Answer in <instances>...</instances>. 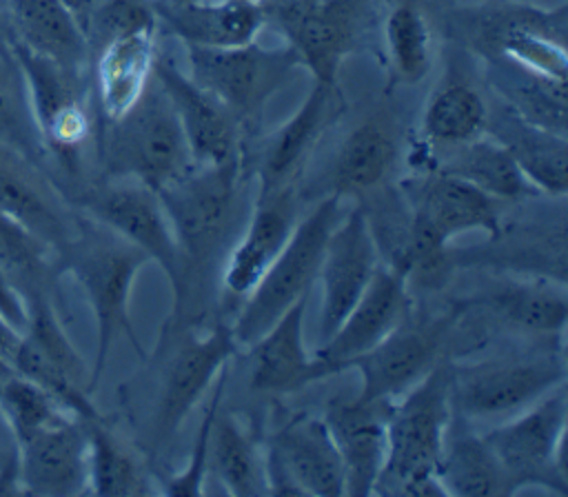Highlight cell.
Masks as SVG:
<instances>
[{"mask_svg":"<svg viewBox=\"0 0 568 497\" xmlns=\"http://www.w3.org/2000/svg\"><path fill=\"white\" fill-rule=\"evenodd\" d=\"M189 75L215 95L244 129L253 124L266 102L302 67L297 51L284 42L264 47L257 40L229 49L184 44Z\"/></svg>","mask_w":568,"mask_h":497,"instance_id":"11","label":"cell"},{"mask_svg":"<svg viewBox=\"0 0 568 497\" xmlns=\"http://www.w3.org/2000/svg\"><path fill=\"white\" fill-rule=\"evenodd\" d=\"M11 44L89 73V40L62 0H2Z\"/></svg>","mask_w":568,"mask_h":497,"instance_id":"32","label":"cell"},{"mask_svg":"<svg viewBox=\"0 0 568 497\" xmlns=\"http://www.w3.org/2000/svg\"><path fill=\"white\" fill-rule=\"evenodd\" d=\"M55 255L60 273L80 284L95 320V357L89 368V390L93 395L118 337H126L140 357L144 355L131 324V293L140 271L151 260L80 211L73 233Z\"/></svg>","mask_w":568,"mask_h":497,"instance_id":"1","label":"cell"},{"mask_svg":"<svg viewBox=\"0 0 568 497\" xmlns=\"http://www.w3.org/2000/svg\"><path fill=\"white\" fill-rule=\"evenodd\" d=\"M255 2H260V4H262V0H255Z\"/></svg>","mask_w":568,"mask_h":497,"instance_id":"48","label":"cell"},{"mask_svg":"<svg viewBox=\"0 0 568 497\" xmlns=\"http://www.w3.org/2000/svg\"><path fill=\"white\" fill-rule=\"evenodd\" d=\"M100 162L106 178L135 180L155 193L195 166L178 115L155 78L129 113L102 124Z\"/></svg>","mask_w":568,"mask_h":497,"instance_id":"5","label":"cell"},{"mask_svg":"<svg viewBox=\"0 0 568 497\" xmlns=\"http://www.w3.org/2000/svg\"><path fill=\"white\" fill-rule=\"evenodd\" d=\"M18 446L7 422L0 415V495H20Z\"/></svg>","mask_w":568,"mask_h":497,"instance_id":"44","label":"cell"},{"mask_svg":"<svg viewBox=\"0 0 568 497\" xmlns=\"http://www.w3.org/2000/svg\"><path fill=\"white\" fill-rule=\"evenodd\" d=\"M297 202L295 184L255 193L246 222L220 266V288L229 297L242 302L280 255L297 224Z\"/></svg>","mask_w":568,"mask_h":497,"instance_id":"16","label":"cell"},{"mask_svg":"<svg viewBox=\"0 0 568 497\" xmlns=\"http://www.w3.org/2000/svg\"><path fill=\"white\" fill-rule=\"evenodd\" d=\"M466 313L519 339H564L568 320L566 284L497 273L477 293L457 302Z\"/></svg>","mask_w":568,"mask_h":497,"instance_id":"13","label":"cell"},{"mask_svg":"<svg viewBox=\"0 0 568 497\" xmlns=\"http://www.w3.org/2000/svg\"><path fill=\"white\" fill-rule=\"evenodd\" d=\"M89 493L106 497H138L155 493L146 464L102 415L87 419Z\"/></svg>","mask_w":568,"mask_h":497,"instance_id":"37","label":"cell"},{"mask_svg":"<svg viewBox=\"0 0 568 497\" xmlns=\"http://www.w3.org/2000/svg\"><path fill=\"white\" fill-rule=\"evenodd\" d=\"M399 195L408 213L446 244L470 231L495 237L504 224V202L442 171H415L399 182Z\"/></svg>","mask_w":568,"mask_h":497,"instance_id":"18","label":"cell"},{"mask_svg":"<svg viewBox=\"0 0 568 497\" xmlns=\"http://www.w3.org/2000/svg\"><path fill=\"white\" fill-rule=\"evenodd\" d=\"M264 453L300 495L344 497V466L322 417L293 415L268 437Z\"/></svg>","mask_w":568,"mask_h":497,"instance_id":"24","label":"cell"},{"mask_svg":"<svg viewBox=\"0 0 568 497\" xmlns=\"http://www.w3.org/2000/svg\"><path fill=\"white\" fill-rule=\"evenodd\" d=\"M395 124L384 113L357 122L335 149L326 169V195L362 197L377 191L397 160Z\"/></svg>","mask_w":568,"mask_h":497,"instance_id":"28","label":"cell"},{"mask_svg":"<svg viewBox=\"0 0 568 497\" xmlns=\"http://www.w3.org/2000/svg\"><path fill=\"white\" fill-rule=\"evenodd\" d=\"M453 419L448 357L390 402L388 448L373 495H446L437 464Z\"/></svg>","mask_w":568,"mask_h":497,"instance_id":"4","label":"cell"},{"mask_svg":"<svg viewBox=\"0 0 568 497\" xmlns=\"http://www.w3.org/2000/svg\"><path fill=\"white\" fill-rule=\"evenodd\" d=\"M158 58V22L120 31L91 49L102 122L120 120L144 95Z\"/></svg>","mask_w":568,"mask_h":497,"instance_id":"23","label":"cell"},{"mask_svg":"<svg viewBox=\"0 0 568 497\" xmlns=\"http://www.w3.org/2000/svg\"><path fill=\"white\" fill-rule=\"evenodd\" d=\"M62 4L69 9V13L73 16V20L80 24V29L87 36V29H89L91 16L98 7V0H62Z\"/></svg>","mask_w":568,"mask_h":497,"instance_id":"45","label":"cell"},{"mask_svg":"<svg viewBox=\"0 0 568 497\" xmlns=\"http://www.w3.org/2000/svg\"><path fill=\"white\" fill-rule=\"evenodd\" d=\"M0 275L22 306L51 302L64 311L55 248L24 224L0 211Z\"/></svg>","mask_w":568,"mask_h":497,"instance_id":"33","label":"cell"},{"mask_svg":"<svg viewBox=\"0 0 568 497\" xmlns=\"http://www.w3.org/2000/svg\"><path fill=\"white\" fill-rule=\"evenodd\" d=\"M67 200L75 211L104 224L155 262L169 280L173 302L180 297L182 257L169 215L153 189L135 180L104 175L95 182H80L67 193Z\"/></svg>","mask_w":568,"mask_h":497,"instance_id":"10","label":"cell"},{"mask_svg":"<svg viewBox=\"0 0 568 497\" xmlns=\"http://www.w3.org/2000/svg\"><path fill=\"white\" fill-rule=\"evenodd\" d=\"M9 47H11V29H9L4 7H2V0H0V49H9Z\"/></svg>","mask_w":568,"mask_h":497,"instance_id":"47","label":"cell"},{"mask_svg":"<svg viewBox=\"0 0 568 497\" xmlns=\"http://www.w3.org/2000/svg\"><path fill=\"white\" fill-rule=\"evenodd\" d=\"M448 368L453 413L470 424L501 422L566 384L564 339H524L477 357H448Z\"/></svg>","mask_w":568,"mask_h":497,"instance_id":"3","label":"cell"},{"mask_svg":"<svg viewBox=\"0 0 568 497\" xmlns=\"http://www.w3.org/2000/svg\"><path fill=\"white\" fill-rule=\"evenodd\" d=\"M382 255L364 206L357 202L331 231L320 262L322 306L317 337L324 342L368 288Z\"/></svg>","mask_w":568,"mask_h":497,"instance_id":"15","label":"cell"},{"mask_svg":"<svg viewBox=\"0 0 568 497\" xmlns=\"http://www.w3.org/2000/svg\"><path fill=\"white\" fill-rule=\"evenodd\" d=\"M388 415L390 402L357 395L333 397L324 406L322 419L344 466L346 495H373L386 462Z\"/></svg>","mask_w":568,"mask_h":497,"instance_id":"21","label":"cell"},{"mask_svg":"<svg viewBox=\"0 0 568 497\" xmlns=\"http://www.w3.org/2000/svg\"><path fill=\"white\" fill-rule=\"evenodd\" d=\"M158 24L182 44L229 49L257 40L266 24L255 0H149Z\"/></svg>","mask_w":568,"mask_h":497,"instance_id":"26","label":"cell"},{"mask_svg":"<svg viewBox=\"0 0 568 497\" xmlns=\"http://www.w3.org/2000/svg\"><path fill=\"white\" fill-rule=\"evenodd\" d=\"M0 211L24 224L55 251L73 233L78 215L47 169L2 142Z\"/></svg>","mask_w":568,"mask_h":497,"instance_id":"22","label":"cell"},{"mask_svg":"<svg viewBox=\"0 0 568 497\" xmlns=\"http://www.w3.org/2000/svg\"><path fill=\"white\" fill-rule=\"evenodd\" d=\"M459 306L413 311L379 344L359 355L351 368L359 373V399L393 402L446 359L455 342Z\"/></svg>","mask_w":568,"mask_h":497,"instance_id":"9","label":"cell"},{"mask_svg":"<svg viewBox=\"0 0 568 497\" xmlns=\"http://www.w3.org/2000/svg\"><path fill=\"white\" fill-rule=\"evenodd\" d=\"M342 111L344 98L337 82L313 80L304 102L262 142L255 160L257 191L295 184L315 144Z\"/></svg>","mask_w":568,"mask_h":497,"instance_id":"20","label":"cell"},{"mask_svg":"<svg viewBox=\"0 0 568 497\" xmlns=\"http://www.w3.org/2000/svg\"><path fill=\"white\" fill-rule=\"evenodd\" d=\"M0 142L49 171L27 80L11 47L0 49Z\"/></svg>","mask_w":568,"mask_h":497,"instance_id":"40","label":"cell"},{"mask_svg":"<svg viewBox=\"0 0 568 497\" xmlns=\"http://www.w3.org/2000/svg\"><path fill=\"white\" fill-rule=\"evenodd\" d=\"M486 133L499 140L526 180L544 197H566L568 193V135H559L524 122L501 102L488 106Z\"/></svg>","mask_w":568,"mask_h":497,"instance_id":"31","label":"cell"},{"mask_svg":"<svg viewBox=\"0 0 568 497\" xmlns=\"http://www.w3.org/2000/svg\"><path fill=\"white\" fill-rule=\"evenodd\" d=\"M242 182L244 162H229L193 166L186 175L158 191L182 257V291L173 302L175 315H184L193 306L200 282H204L213 264L224 260L231 246V231L242 211Z\"/></svg>","mask_w":568,"mask_h":497,"instance_id":"2","label":"cell"},{"mask_svg":"<svg viewBox=\"0 0 568 497\" xmlns=\"http://www.w3.org/2000/svg\"><path fill=\"white\" fill-rule=\"evenodd\" d=\"M229 371H231V364L220 373V377L211 386L213 395H211V399L204 408V415L200 419V428L195 433L191 455H189L182 470L164 477L162 493H166V495H202L204 493V481L209 477L211 430H213V419L220 410V402L224 397V388H226V382H229Z\"/></svg>","mask_w":568,"mask_h":497,"instance_id":"42","label":"cell"},{"mask_svg":"<svg viewBox=\"0 0 568 497\" xmlns=\"http://www.w3.org/2000/svg\"><path fill=\"white\" fill-rule=\"evenodd\" d=\"M488 102L462 71L448 69L424 102L419 146L413 158L459 146L486 133Z\"/></svg>","mask_w":568,"mask_h":497,"instance_id":"30","label":"cell"},{"mask_svg":"<svg viewBox=\"0 0 568 497\" xmlns=\"http://www.w3.org/2000/svg\"><path fill=\"white\" fill-rule=\"evenodd\" d=\"M0 415L18 442L71 413L0 357Z\"/></svg>","mask_w":568,"mask_h":497,"instance_id":"41","label":"cell"},{"mask_svg":"<svg viewBox=\"0 0 568 497\" xmlns=\"http://www.w3.org/2000/svg\"><path fill=\"white\" fill-rule=\"evenodd\" d=\"M437 479L446 495H508L506 475L475 424L453 413Z\"/></svg>","mask_w":568,"mask_h":497,"instance_id":"36","label":"cell"},{"mask_svg":"<svg viewBox=\"0 0 568 497\" xmlns=\"http://www.w3.org/2000/svg\"><path fill=\"white\" fill-rule=\"evenodd\" d=\"M209 475L229 495H264V450L244 424L220 410L211 430Z\"/></svg>","mask_w":568,"mask_h":497,"instance_id":"38","label":"cell"},{"mask_svg":"<svg viewBox=\"0 0 568 497\" xmlns=\"http://www.w3.org/2000/svg\"><path fill=\"white\" fill-rule=\"evenodd\" d=\"M413 306L415 302L406 277L382 262L357 304L313 351L322 382L348 371L359 355L371 351L395 326H399Z\"/></svg>","mask_w":568,"mask_h":497,"instance_id":"14","label":"cell"},{"mask_svg":"<svg viewBox=\"0 0 568 497\" xmlns=\"http://www.w3.org/2000/svg\"><path fill=\"white\" fill-rule=\"evenodd\" d=\"M415 171H442L455 175L504 204L541 200L544 195L526 180L510 151L484 133L470 142L428 155H417Z\"/></svg>","mask_w":568,"mask_h":497,"instance_id":"27","label":"cell"},{"mask_svg":"<svg viewBox=\"0 0 568 497\" xmlns=\"http://www.w3.org/2000/svg\"><path fill=\"white\" fill-rule=\"evenodd\" d=\"M240 351L231 324L217 322L202 335H184L166 359L149 419V439L155 450L166 446L197 402L211 390L220 373Z\"/></svg>","mask_w":568,"mask_h":497,"instance_id":"12","label":"cell"},{"mask_svg":"<svg viewBox=\"0 0 568 497\" xmlns=\"http://www.w3.org/2000/svg\"><path fill=\"white\" fill-rule=\"evenodd\" d=\"M373 0H320L286 38L302 69L320 82H337L344 58L355 49Z\"/></svg>","mask_w":568,"mask_h":497,"instance_id":"29","label":"cell"},{"mask_svg":"<svg viewBox=\"0 0 568 497\" xmlns=\"http://www.w3.org/2000/svg\"><path fill=\"white\" fill-rule=\"evenodd\" d=\"M11 51L27 80L51 178L67 197L80 182V153L93 129L87 104L89 73L73 71L20 44H11Z\"/></svg>","mask_w":568,"mask_h":497,"instance_id":"6","label":"cell"},{"mask_svg":"<svg viewBox=\"0 0 568 497\" xmlns=\"http://www.w3.org/2000/svg\"><path fill=\"white\" fill-rule=\"evenodd\" d=\"M486 84L508 111L524 122L566 135V80L524 69L501 55L479 58Z\"/></svg>","mask_w":568,"mask_h":497,"instance_id":"34","label":"cell"},{"mask_svg":"<svg viewBox=\"0 0 568 497\" xmlns=\"http://www.w3.org/2000/svg\"><path fill=\"white\" fill-rule=\"evenodd\" d=\"M18 481L27 495L89 493V435L84 419L67 415L16 442Z\"/></svg>","mask_w":568,"mask_h":497,"instance_id":"19","label":"cell"},{"mask_svg":"<svg viewBox=\"0 0 568 497\" xmlns=\"http://www.w3.org/2000/svg\"><path fill=\"white\" fill-rule=\"evenodd\" d=\"M493 251L481 255V262L493 264L497 273H513L526 277H544L566 284V222L564 213L557 220H537L506 229L501 224Z\"/></svg>","mask_w":568,"mask_h":497,"instance_id":"35","label":"cell"},{"mask_svg":"<svg viewBox=\"0 0 568 497\" xmlns=\"http://www.w3.org/2000/svg\"><path fill=\"white\" fill-rule=\"evenodd\" d=\"M153 78L178 115L195 166L244 162V129L215 95L164 55L155 58Z\"/></svg>","mask_w":568,"mask_h":497,"instance_id":"17","label":"cell"},{"mask_svg":"<svg viewBox=\"0 0 568 497\" xmlns=\"http://www.w3.org/2000/svg\"><path fill=\"white\" fill-rule=\"evenodd\" d=\"M20 339V331L9 324V320L0 313V357L9 362L16 344Z\"/></svg>","mask_w":568,"mask_h":497,"instance_id":"46","label":"cell"},{"mask_svg":"<svg viewBox=\"0 0 568 497\" xmlns=\"http://www.w3.org/2000/svg\"><path fill=\"white\" fill-rule=\"evenodd\" d=\"M320 4V0H262L264 20L275 24L284 40Z\"/></svg>","mask_w":568,"mask_h":497,"instance_id":"43","label":"cell"},{"mask_svg":"<svg viewBox=\"0 0 568 497\" xmlns=\"http://www.w3.org/2000/svg\"><path fill=\"white\" fill-rule=\"evenodd\" d=\"M342 217V200L322 195L315 206L297 220L280 255L264 271L255 288L240 302L231 331L237 346L253 344L282 313L308 297L320 273L326 240Z\"/></svg>","mask_w":568,"mask_h":497,"instance_id":"7","label":"cell"},{"mask_svg":"<svg viewBox=\"0 0 568 497\" xmlns=\"http://www.w3.org/2000/svg\"><path fill=\"white\" fill-rule=\"evenodd\" d=\"M393 84L415 87L433 67V33L417 0H397L382 24Z\"/></svg>","mask_w":568,"mask_h":497,"instance_id":"39","label":"cell"},{"mask_svg":"<svg viewBox=\"0 0 568 497\" xmlns=\"http://www.w3.org/2000/svg\"><path fill=\"white\" fill-rule=\"evenodd\" d=\"M306 300L282 313L248 344V388L260 395H291L322 382L315 355L304 342Z\"/></svg>","mask_w":568,"mask_h":497,"instance_id":"25","label":"cell"},{"mask_svg":"<svg viewBox=\"0 0 568 497\" xmlns=\"http://www.w3.org/2000/svg\"><path fill=\"white\" fill-rule=\"evenodd\" d=\"M566 424L568 390L561 384L481 433L506 475L508 495L526 488H541L557 497L568 495Z\"/></svg>","mask_w":568,"mask_h":497,"instance_id":"8","label":"cell"}]
</instances>
